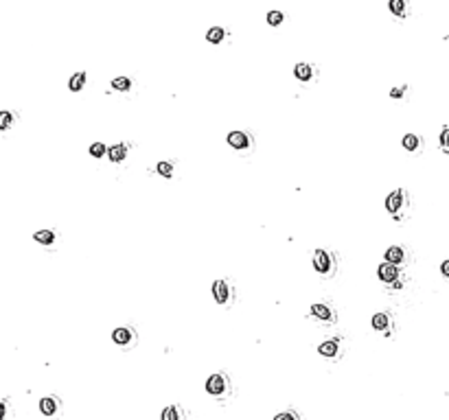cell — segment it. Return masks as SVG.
I'll return each mask as SVG.
<instances>
[{"instance_id": "6da1fadb", "label": "cell", "mask_w": 449, "mask_h": 420, "mask_svg": "<svg viewBox=\"0 0 449 420\" xmlns=\"http://www.w3.org/2000/svg\"><path fill=\"white\" fill-rule=\"evenodd\" d=\"M206 392L215 401H224L232 394V381L226 372H215L206 379Z\"/></svg>"}, {"instance_id": "7a4b0ae2", "label": "cell", "mask_w": 449, "mask_h": 420, "mask_svg": "<svg viewBox=\"0 0 449 420\" xmlns=\"http://www.w3.org/2000/svg\"><path fill=\"white\" fill-rule=\"evenodd\" d=\"M311 263H313V269L322 278H333L337 274V256L333 252H329V249H322V247L315 249Z\"/></svg>"}, {"instance_id": "3957f363", "label": "cell", "mask_w": 449, "mask_h": 420, "mask_svg": "<svg viewBox=\"0 0 449 420\" xmlns=\"http://www.w3.org/2000/svg\"><path fill=\"white\" fill-rule=\"evenodd\" d=\"M213 298L219 306H232L234 298H237V289H234L230 278H219L213 283Z\"/></svg>"}, {"instance_id": "277c9868", "label": "cell", "mask_w": 449, "mask_h": 420, "mask_svg": "<svg viewBox=\"0 0 449 420\" xmlns=\"http://www.w3.org/2000/svg\"><path fill=\"white\" fill-rule=\"evenodd\" d=\"M344 350H347V340H342V337H331V340L322 342L318 346L320 357H325L329 361H340L344 357Z\"/></svg>"}, {"instance_id": "5b68a950", "label": "cell", "mask_w": 449, "mask_h": 420, "mask_svg": "<svg viewBox=\"0 0 449 420\" xmlns=\"http://www.w3.org/2000/svg\"><path fill=\"white\" fill-rule=\"evenodd\" d=\"M408 206H410V197H408V190L403 188H397L386 197V210L392 217H399V212L408 210Z\"/></svg>"}, {"instance_id": "8992f818", "label": "cell", "mask_w": 449, "mask_h": 420, "mask_svg": "<svg viewBox=\"0 0 449 420\" xmlns=\"http://www.w3.org/2000/svg\"><path fill=\"white\" fill-rule=\"evenodd\" d=\"M228 145L232 147L234 151H252L254 149V136L250 134V131H244V129H234L228 134Z\"/></svg>"}, {"instance_id": "52a82bcc", "label": "cell", "mask_w": 449, "mask_h": 420, "mask_svg": "<svg viewBox=\"0 0 449 420\" xmlns=\"http://www.w3.org/2000/svg\"><path fill=\"white\" fill-rule=\"evenodd\" d=\"M112 340L116 346H121L123 350H131L138 344V333L134 326H119V328H114Z\"/></svg>"}, {"instance_id": "ba28073f", "label": "cell", "mask_w": 449, "mask_h": 420, "mask_svg": "<svg viewBox=\"0 0 449 420\" xmlns=\"http://www.w3.org/2000/svg\"><path fill=\"white\" fill-rule=\"evenodd\" d=\"M294 77H296L300 83H313L315 79H318V68H315L313 64H307V62H300L294 66Z\"/></svg>"}, {"instance_id": "9c48e42d", "label": "cell", "mask_w": 449, "mask_h": 420, "mask_svg": "<svg viewBox=\"0 0 449 420\" xmlns=\"http://www.w3.org/2000/svg\"><path fill=\"white\" fill-rule=\"evenodd\" d=\"M311 315L322 324H335L337 322L335 309L325 304V302H315V304H311Z\"/></svg>"}, {"instance_id": "30bf717a", "label": "cell", "mask_w": 449, "mask_h": 420, "mask_svg": "<svg viewBox=\"0 0 449 420\" xmlns=\"http://www.w3.org/2000/svg\"><path fill=\"white\" fill-rule=\"evenodd\" d=\"M371 324H373V328L377 330V333H384V335H392V330H394V318L388 311L375 313Z\"/></svg>"}, {"instance_id": "8fae6325", "label": "cell", "mask_w": 449, "mask_h": 420, "mask_svg": "<svg viewBox=\"0 0 449 420\" xmlns=\"http://www.w3.org/2000/svg\"><path fill=\"white\" fill-rule=\"evenodd\" d=\"M40 411L46 418H57L62 414V401L57 396H44L40 401Z\"/></svg>"}, {"instance_id": "7c38bea8", "label": "cell", "mask_w": 449, "mask_h": 420, "mask_svg": "<svg viewBox=\"0 0 449 420\" xmlns=\"http://www.w3.org/2000/svg\"><path fill=\"white\" fill-rule=\"evenodd\" d=\"M377 274H379V280L381 283H386V285H397L399 283V278H401V269L399 267H394V265H390V263H381L379 265V269H377Z\"/></svg>"}, {"instance_id": "4fadbf2b", "label": "cell", "mask_w": 449, "mask_h": 420, "mask_svg": "<svg viewBox=\"0 0 449 420\" xmlns=\"http://www.w3.org/2000/svg\"><path fill=\"white\" fill-rule=\"evenodd\" d=\"M406 261H408V249L403 245H392L386 249V263L401 267V265H406Z\"/></svg>"}, {"instance_id": "5bb4252c", "label": "cell", "mask_w": 449, "mask_h": 420, "mask_svg": "<svg viewBox=\"0 0 449 420\" xmlns=\"http://www.w3.org/2000/svg\"><path fill=\"white\" fill-rule=\"evenodd\" d=\"M129 149L131 147L127 145V143H119V145H112L108 149V158L114 162V164H121V162H125L127 160V156H129Z\"/></svg>"}, {"instance_id": "9a60e30c", "label": "cell", "mask_w": 449, "mask_h": 420, "mask_svg": "<svg viewBox=\"0 0 449 420\" xmlns=\"http://www.w3.org/2000/svg\"><path fill=\"white\" fill-rule=\"evenodd\" d=\"M401 145H403V149L410 151V153L423 151V138L418 134H406V136H403V140H401Z\"/></svg>"}, {"instance_id": "2e32d148", "label": "cell", "mask_w": 449, "mask_h": 420, "mask_svg": "<svg viewBox=\"0 0 449 420\" xmlns=\"http://www.w3.org/2000/svg\"><path fill=\"white\" fill-rule=\"evenodd\" d=\"M160 420H187V411L182 409V405L173 403V405H169V407H165Z\"/></svg>"}, {"instance_id": "e0dca14e", "label": "cell", "mask_w": 449, "mask_h": 420, "mask_svg": "<svg viewBox=\"0 0 449 420\" xmlns=\"http://www.w3.org/2000/svg\"><path fill=\"white\" fill-rule=\"evenodd\" d=\"M86 83H88V75L84 70H79V72H75V75L70 77L68 88H70V92H82L86 88Z\"/></svg>"}, {"instance_id": "ac0fdd59", "label": "cell", "mask_w": 449, "mask_h": 420, "mask_svg": "<svg viewBox=\"0 0 449 420\" xmlns=\"http://www.w3.org/2000/svg\"><path fill=\"white\" fill-rule=\"evenodd\" d=\"M390 11H392L397 18H408L410 16L408 0H390Z\"/></svg>"}, {"instance_id": "d6986e66", "label": "cell", "mask_w": 449, "mask_h": 420, "mask_svg": "<svg viewBox=\"0 0 449 420\" xmlns=\"http://www.w3.org/2000/svg\"><path fill=\"white\" fill-rule=\"evenodd\" d=\"M226 38H228V31L224 26H213V29H208V33H206V40L210 44H222V42H226Z\"/></svg>"}, {"instance_id": "ffe728a7", "label": "cell", "mask_w": 449, "mask_h": 420, "mask_svg": "<svg viewBox=\"0 0 449 420\" xmlns=\"http://www.w3.org/2000/svg\"><path fill=\"white\" fill-rule=\"evenodd\" d=\"M33 239L40 243V245H53L55 243V239H57V234L53 232V230H38L33 234Z\"/></svg>"}, {"instance_id": "44dd1931", "label": "cell", "mask_w": 449, "mask_h": 420, "mask_svg": "<svg viewBox=\"0 0 449 420\" xmlns=\"http://www.w3.org/2000/svg\"><path fill=\"white\" fill-rule=\"evenodd\" d=\"M112 88L116 92H127V90H131V79H127V77H116V79H112Z\"/></svg>"}, {"instance_id": "7402d4cb", "label": "cell", "mask_w": 449, "mask_h": 420, "mask_svg": "<svg viewBox=\"0 0 449 420\" xmlns=\"http://www.w3.org/2000/svg\"><path fill=\"white\" fill-rule=\"evenodd\" d=\"M108 149H110V147H105V143H101V140H99V143H92V145H90V156L99 160V158H103V156H108Z\"/></svg>"}, {"instance_id": "603a6c76", "label": "cell", "mask_w": 449, "mask_h": 420, "mask_svg": "<svg viewBox=\"0 0 449 420\" xmlns=\"http://www.w3.org/2000/svg\"><path fill=\"white\" fill-rule=\"evenodd\" d=\"M156 171H158L160 175H163V178H173V162H169V160L158 162Z\"/></svg>"}, {"instance_id": "cb8c5ba5", "label": "cell", "mask_w": 449, "mask_h": 420, "mask_svg": "<svg viewBox=\"0 0 449 420\" xmlns=\"http://www.w3.org/2000/svg\"><path fill=\"white\" fill-rule=\"evenodd\" d=\"M11 125H13V114L7 112V109H3V112H0V131L9 129Z\"/></svg>"}, {"instance_id": "d4e9b609", "label": "cell", "mask_w": 449, "mask_h": 420, "mask_svg": "<svg viewBox=\"0 0 449 420\" xmlns=\"http://www.w3.org/2000/svg\"><path fill=\"white\" fill-rule=\"evenodd\" d=\"M283 20H285V13H283V11H270V13H268V24H270V26L283 24Z\"/></svg>"}, {"instance_id": "484cf974", "label": "cell", "mask_w": 449, "mask_h": 420, "mask_svg": "<svg viewBox=\"0 0 449 420\" xmlns=\"http://www.w3.org/2000/svg\"><path fill=\"white\" fill-rule=\"evenodd\" d=\"M438 143H440V149L449 153V127H443V131L438 136Z\"/></svg>"}, {"instance_id": "4316f807", "label": "cell", "mask_w": 449, "mask_h": 420, "mask_svg": "<svg viewBox=\"0 0 449 420\" xmlns=\"http://www.w3.org/2000/svg\"><path fill=\"white\" fill-rule=\"evenodd\" d=\"M274 420H300V416H298L294 409H287V411H281V414H276Z\"/></svg>"}, {"instance_id": "83f0119b", "label": "cell", "mask_w": 449, "mask_h": 420, "mask_svg": "<svg viewBox=\"0 0 449 420\" xmlns=\"http://www.w3.org/2000/svg\"><path fill=\"white\" fill-rule=\"evenodd\" d=\"M406 92H408L406 86H397V88L390 90V97H392V99H403V97H406Z\"/></svg>"}, {"instance_id": "f1b7e54d", "label": "cell", "mask_w": 449, "mask_h": 420, "mask_svg": "<svg viewBox=\"0 0 449 420\" xmlns=\"http://www.w3.org/2000/svg\"><path fill=\"white\" fill-rule=\"evenodd\" d=\"M440 274H443L445 278H449V259L443 261V265H440Z\"/></svg>"}, {"instance_id": "f546056e", "label": "cell", "mask_w": 449, "mask_h": 420, "mask_svg": "<svg viewBox=\"0 0 449 420\" xmlns=\"http://www.w3.org/2000/svg\"><path fill=\"white\" fill-rule=\"evenodd\" d=\"M5 416H7V403L0 401V420H5Z\"/></svg>"}]
</instances>
